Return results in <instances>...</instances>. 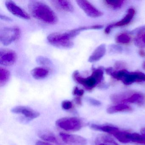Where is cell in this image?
<instances>
[{
    "mask_svg": "<svg viewBox=\"0 0 145 145\" xmlns=\"http://www.w3.org/2000/svg\"><path fill=\"white\" fill-rule=\"evenodd\" d=\"M28 9L31 15L40 22L49 24H55L58 22L56 13L49 6L42 1H30Z\"/></svg>",
    "mask_w": 145,
    "mask_h": 145,
    "instance_id": "6da1fadb",
    "label": "cell"
},
{
    "mask_svg": "<svg viewBox=\"0 0 145 145\" xmlns=\"http://www.w3.org/2000/svg\"><path fill=\"white\" fill-rule=\"evenodd\" d=\"M83 31H84V27H82L65 33H53L47 36V40L51 44L56 47L71 48L74 45L71 40Z\"/></svg>",
    "mask_w": 145,
    "mask_h": 145,
    "instance_id": "7a4b0ae2",
    "label": "cell"
},
{
    "mask_svg": "<svg viewBox=\"0 0 145 145\" xmlns=\"http://www.w3.org/2000/svg\"><path fill=\"white\" fill-rule=\"evenodd\" d=\"M103 75L104 69L99 67L93 68L91 75L86 78L82 77L78 71H74L72 78L76 83L83 86L87 90L91 91L102 82L104 78Z\"/></svg>",
    "mask_w": 145,
    "mask_h": 145,
    "instance_id": "3957f363",
    "label": "cell"
},
{
    "mask_svg": "<svg viewBox=\"0 0 145 145\" xmlns=\"http://www.w3.org/2000/svg\"><path fill=\"white\" fill-rule=\"evenodd\" d=\"M105 71L107 74L122 81L125 85H129L135 82H145V74L142 72H129L125 69L114 71L112 68L106 69Z\"/></svg>",
    "mask_w": 145,
    "mask_h": 145,
    "instance_id": "277c9868",
    "label": "cell"
},
{
    "mask_svg": "<svg viewBox=\"0 0 145 145\" xmlns=\"http://www.w3.org/2000/svg\"><path fill=\"white\" fill-rule=\"evenodd\" d=\"M57 127L69 131L80 130L84 126L83 121L77 117H65L57 120L56 122Z\"/></svg>",
    "mask_w": 145,
    "mask_h": 145,
    "instance_id": "5b68a950",
    "label": "cell"
},
{
    "mask_svg": "<svg viewBox=\"0 0 145 145\" xmlns=\"http://www.w3.org/2000/svg\"><path fill=\"white\" fill-rule=\"evenodd\" d=\"M21 35V30L18 27H5L0 32V41L5 46L10 45L18 39Z\"/></svg>",
    "mask_w": 145,
    "mask_h": 145,
    "instance_id": "8992f818",
    "label": "cell"
},
{
    "mask_svg": "<svg viewBox=\"0 0 145 145\" xmlns=\"http://www.w3.org/2000/svg\"><path fill=\"white\" fill-rule=\"evenodd\" d=\"M77 5L85 13L91 18H97L101 16L103 13L97 9L89 1L86 0L76 1Z\"/></svg>",
    "mask_w": 145,
    "mask_h": 145,
    "instance_id": "52a82bcc",
    "label": "cell"
},
{
    "mask_svg": "<svg viewBox=\"0 0 145 145\" xmlns=\"http://www.w3.org/2000/svg\"><path fill=\"white\" fill-rule=\"evenodd\" d=\"M63 141L69 145H86L87 140L85 138L73 134L61 132L59 134Z\"/></svg>",
    "mask_w": 145,
    "mask_h": 145,
    "instance_id": "ba28073f",
    "label": "cell"
},
{
    "mask_svg": "<svg viewBox=\"0 0 145 145\" xmlns=\"http://www.w3.org/2000/svg\"><path fill=\"white\" fill-rule=\"evenodd\" d=\"M17 55L14 51L9 49L0 50V64L3 66H10L16 62Z\"/></svg>",
    "mask_w": 145,
    "mask_h": 145,
    "instance_id": "9c48e42d",
    "label": "cell"
},
{
    "mask_svg": "<svg viewBox=\"0 0 145 145\" xmlns=\"http://www.w3.org/2000/svg\"><path fill=\"white\" fill-rule=\"evenodd\" d=\"M5 5L8 11L14 16L24 20L30 19V16L13 1H7Z\"/></svg>",
    "mask_w": 145,
    "mask_h": 145,
    "instance_id": "30bf717a",
    "label": "cell"
},
{
    "mask_svg": "<svg viewBox=\"0 0 145 145\" xmlns=\"http://www.w3.org/2000/svg\"><path fill=\"white\" fill-rule=\"evenodd\" d=\"M11 112L17 114H22L29 120H33L40 116V113L31 108L26 106H17L13 108Z\"/></svg>",
    "mask_w": 145,
    "mask_h": 145,
    "instance_id": "8fae6325",
    "label": "cell"
},
{
    "mask_svg": "<svg viewBox=\"0 0 145 145\" xmlns=\"http://www.w3.org/2000/svg\"><path fill=\"white\" fill-rule=\"evenodd\" d=\"M53 5L57 10L68 12H72L74 8L72 3L69 1H52Z\"/></svg>",
    "mask_w": 145,
    "mask_h": 145,
    "instance_id": "7c38bea8",
    "label": "cell"
},
{
    "mask_svg": "<svg viewBox=\"0 0 145 145\" xmlns=\"http://www.w3.org/2000/svg\"><path fill=\"white\" fill-rule=\"evenodd\" d=\"M106 45L104 44L100 45L97 47L90 56L89 57L88 61L90 63L95 62L101 59L106 54Z\"/></svg>",
    "mask_w": 145,
    "mask_h": 145,
    "instance_id": "4fadbf2b",
    "label": "cell"
},
{
    "mask_svg": "<svg viewBox=\"0 0 145 145\" xmlns=\"http://www.w3.org/2000/svg\"><path fill=\"white\" fill-rule=\"evenodd\" d=\"M145 97L143 94L139 92H131L123 103H136L142 106L144 104Z\"/></svg>",
    "mask_w": 145,
    "mask_h": 145,
    "instance_id": "5bb4252c",
    "label": "cell"
},
{
    "mask_svg": "<svg viewBox=\"0 0 145 145\" xmlns=\"http://www.w3.org/2000/svg\"><path fill=\"white\" fill-rule=\"evenodd\" d=\"M135 13V11L133 8H131L128 10L127 14L124 17L121 19L119 22H117L116 23L112 24L113 27H123L128 25L130 23L132 19H133Z\"/></svg>",
    "mask_w": 145,
    "mask_h": 145,
    "instance_id": "9a60e30c",
    "label": "cell"
},
{
    "mask_svg": "<svg viewBox=\"0 0 145 145\" xmlns=\"http://www.w3.org/2000/svg\"><path fill=\"white\" fill-rule=\"evenodd\" d=\"M90 126L95 130L103 131L113 135L119 130L118 128L110 125H100L96 124H91Z\"/></svg>",
    "mask_w": 145,
    "mask_h": 145,
    "instance_id": "2e32d148",
    "label": "cell"
},
{
    "mask_svg": "<svg viewBox=\"0 0 145 145\" xmlns=\"http://www.w3.org/2000/svg\"><path fill=\"white\" fill-rule=\"evenodd\" d=\"M38 136L44 141L50 142L58 145L60 144V142L58 141L57 137L50 131H39L38 133Z\"/></svg>",
    "mask_w": 145,
    "mask_h": 145,
    "instance_id": "e0dca14e",
    "label": "cell"
},
{
    "mask_svg": "<svg viewBox=\"0 0 145 145\" xmlns=\"http://www.w3.org/2000/svg\"><path fill=\"white\" fill-rule=\"evenodd\" d=\"M31 74L35 79H43L49 75V71L45 68L39 67L33 69L31 71Z\"/></svg>",
    "mask_w": 145,
    "mask_h": 145,
    "instance_id": "ac0fdd59",
    "label": "cell"
},
{
    "mask_svg": "<svg viewBox=\"0 0 145 145\" xmlns=\"http://www.w3.org/2000/svg\"><path fill=\"white\" fill-rule=\"evenodd\" d=\"M131 110V107L124 103H120L115 106L109 107L107 109L109 114H114L119 112H128Z\"/></svg>",
    "mask_w": 145,
    "mask_h": 145,
    "instance_id": "d6986e66",
    "label": "cell"
},
{
    "mask_svg": "<svg viewBox=\"0 0 145 145\" xmlns=\"http://www.w3.org/2000/svg\"><path fill=\"white\" fill-rule=\"evenodd\" d=\"M129 135L130 133L129 132L122 131L119 130L113 136L120 142L127 143L131 142Z\"/></svg>",
    "mask_w": 145,
    "mask_h": 145,
    "instance_id": "ffe728a7",
    "label": "cell"
},
{
    "mask_svg": "<svg viewBox=\"0 0 145 145\" xmlns=\"http://www.w3.org/2000/svg\"><path fill=\"white\" fill-rule=\"evenodd\" d=\"M96 143L97 145L101 144L104 145H118L112 138L106 135L101 136L97 138Z\"/></svg>",
    "mask_w": 145,
    "mask_h": 145,
    "instance_id": "44dd1931",
    "label": "cell"
},
{
    "mask_svg": "<svg viewBox=\"0 0 145 145\" xmlns=\"http://www.w3.org/2000/svg\"><path fill=\"white\" fill-rule=\"evenodd\" d=\"M10 76V71L4 68H0V86H3L7 84Z\"/></svg>",
    "mask_w": 145,
    "mask_h": 145,
    "instance_id": "7402d4cb",
    "label": "cell"
},
{
    "mask_svg": "<svg viewBox=\"0 0 145 145\" xmlns=\"http://www.w3.org/2000/svg\"><path fill=\"white\" fill-rule=\"evenodd\" d=\"M124 0H106L104 2L107 6L113 9L120 8L125 2Z\"/></svg>",
    "mask_w": 145,
    "mask_h": 145,
    "instance_id": "603a6c76",
    "label": "cell"
},
{
    "mask_svg": "<svg viewBox=\"0 0 145 145\" xmlns=\"http://www.w3.org/2000/svg\"><path fill=\"white\" fill-rule=\"evenodd\" d=\"M131 142L145 145V136L136 133H130Z\"/></svg>",
    "mask_w": 145,
    "mask_h": 145,
    "instance_id": "cb8c5ba5",
    "label": "cell"
},
{
    "mask_svg": "<svg viewBox=\"0 0 145 145\" xmlns=\"http://www.w3.org/2000/svg\"><path fill=\"white\" fill-rule=\"evenodd\" d=\"M134 43L137 47L145 48V32L139 35H137L134 39Z\"/></svg>",
    "mask_w": 145,
    "mask_h": 145,
    "instance_id": "d4e9b609",
    "label": "cell"
},
{
    "mask_svg": "<svg viewBox=\"0 0 145 145\" xmlns=\"http://www.w3.org/2000/svg\"><path fill=\"white\" fill-rule=\"evenodd\" d=\"M131 40V38L129 35L126 33H121L119 35L116 39V42L119 44H129Z\"/></svg>",
    "mask_w": 145,
    "mask_h": 145,
    "instance_id": "484cf974",
    "label": "cell"
},
{
    "mask_svg": "<svg viewBox=\"0 0 145 145\" xmlns=\"http://www.w3.org/2000/svg\"><path fill=\"white\" fill-rule=\"evenodd\" d=\"M36 62L39 65L43 66H50L52 64V62L49 58L42 56L37 57Z\"/></svg>",
    "mask_w": 145,
    "mask_h": 145,
    "instance_id": "4316f807",
    "label": "cell"
},
{
    "mask_svg": "<svg viewBox=\"0 0 145 145\" xmlns=\"http://www.w3.org/2000/svg\"><path fill=\"white\" fill-rule=\"evenodd\" d=\"M145 32V25L141 26L140 27L137 28L134 30H132L130 32V34L132 35H139Z\"/></svg>",
    "mask_w": 145,
    "mask_h": 145,
    "instance_id": "83f0119b",
    "label": "cell"
},
{
    "mask_svg": "<svg viewBox=\"0 0 145 145\" xmlns=\"http://www.w3.org/2000/svg\"><path fill=\"white\" fill-rule=\"evenodd\" d=\"M73 104L72 102L68 100H65L62 102V108L64 110H68L71 109L72 107Z\"/></svg>",
    "mask_w": 145,
    "mask_h": 145,
    "instance_id": "f1b7e54d",
    "label": "cell"
},
{
    "mask_svg": "<svg viewBox=\"0 0 145 145\" xmlns=\"http://www.w3.org/2000/svg\"><path fill=\"white\" fill-rule=\"evenodd\" d=\"M84 90L82 89H80L77 86H75L73 90L72 93L74 95L77 96V97H81L84 95Z\"/></svg>",
    "mask_w": 145,
    "mask_h": 145,
    "instance_id": "f546056e",
    "label": "cell"
},
{
    "mask_svg": "<svg viewBox=\"0 0 145 145\" xmlns=\"http://www.w3.org/2000/svg\"><path fill=\"white\" fill-rule=\"evenodd\" d=\"M86 101L90 103L91 105L94 106H98L101 105V102L99 101L98 100H96L94 98H91V97H87L86 98Z\"/></svg>",
    "mask_w": 145,
    "mask_h": 145,
    "instance_id": "4dcf8cb0",
    "label": "cell"
},
{
    "mask_svg": "<svg viewBox=\"0 0 145 145\" xmlns=\"http://www.w3.org/2000/svg\"><path fill=\"white\" fill-rule=\"evenodd\" d=\"M35 145H53L49 142L44 141L38 140L36 142Z\"/></svg>",
    "mask_w": 145,
    "mask_h": 145,
    "instance_id": "1f68e13d",
    "label": "cell"
},
{
    "mask_svg": "<svg viewBox=\"0 0 145 145\" xmlns=\"http://www.w3.org/2000/svg\"><path fill=\"white\" fill-rule=\"evenodd\" d=\"M124 63L121 62H117L115 64V67L116 69H120L124 67Z\"/></svg>",
    "mask_w": 145,
    "mask_h": 145,
    "instance_id": "d6a6232c",
    "label": "cell"
},
{
    "mask_svg": "<svg viewBox=\"0 0 145 145\" xmlns=\"http://www.w3.org/2000/svg\"><path fill=\"white\" fill-rule=\"evenodd\" d=\"M112 28H113V27L112 25V24L108 25V26L107 27H106V28L105 29V33L106 34H108L110 33L111 30H112Z\"/></svg>",
    "mask_w": 145,
    "mask_h": 145,
    "instance_id": "836d02e7",
    "label": "cell"
},
{
    "mask_svg": "<svg viewBox=\"0 0 145 145\" xmlns=\"http://www.w3.org/2000/svg\"><path fill=\"white\" fill-rule=\"evenodd\" d=\"M0 18H1V20L7 21V22H10V21H12V19L11 18H10L9 17L4 16V15H1V16H0Z\"/></svg>",
    "mask_w": 145,
    "mask_h": 145,
    "instance_id": "e575fe53",
    "label": "cell"
},
{
    "mask_svg": "<svg viewBox=\"0 0 145 145\" xmlns=\"http://www.w3.org/2000/svg\"><path fill=\"white\" fill-rule=\"evenodd\" d=\"M75 101L77 104L78 105H81L82 102H81V99L80 97H76V98H75Z\"/></svg>",
    "mask_w": 145,
    "mask_h": 145,
    "instance_id": "d590c367",
    "label": "cell"
},
{
    "mask_svg": "<svg viewBox=\"0 0 145 145\" xmlns=\"http://www.w3.org/2000/svg\"><path fill=\"white\" fill-rule=\"evenodd\" d=\"M139 54L142 57H145V51L143 50H139Z\"/></svg>",
    "mask_w": 145,
    "mask_h": 145,
    "instance_id": "8d00e7d4",
    "label": "cell"
},
{
    "mask_svg": "<svg viewBox=\"0 0 145 145\" xmlns=\"http://www.w3.org/2000/svg\"><path fill=\"white\" fill-rule=\"evenodd\" d=\"M141 133L142 134V135L145 136V128H143L141 129Z\"/></svg>",
    "mask_w": 145,
    "mask_h": 145,
    "instance_id": "74e56055",
    "label": "cell"
},
{
    "mask_svg": "<svg viewBox=\"0 0 145 145\" xmlns=\"http://www.w3.org/2000/svg\"><path fill=\"white\" fill-rule=\"evenodd\" d=\"M142 67L144 69H145V61H144L143 63H142Z\"/></svg>",
    "mask_w": 145,
    "mask_h": 145,
    "instance_id": "f35d334b",
    "label": "cell"
},
{
    "mask_svg": "<svg viewBox=\"0 0 145 145\" xmlns=\"http://www.w3.org/2000/svg\"><path fill=\"white\" fill-rule=\"evenodd\" d=\"M103 145V144H98V145Z\"/></svg>",
    "mask_w": 145,
    "mask_h": 145,
    "instance_id": "ab89813d",
    "label": "cell"
}]
</instances>
